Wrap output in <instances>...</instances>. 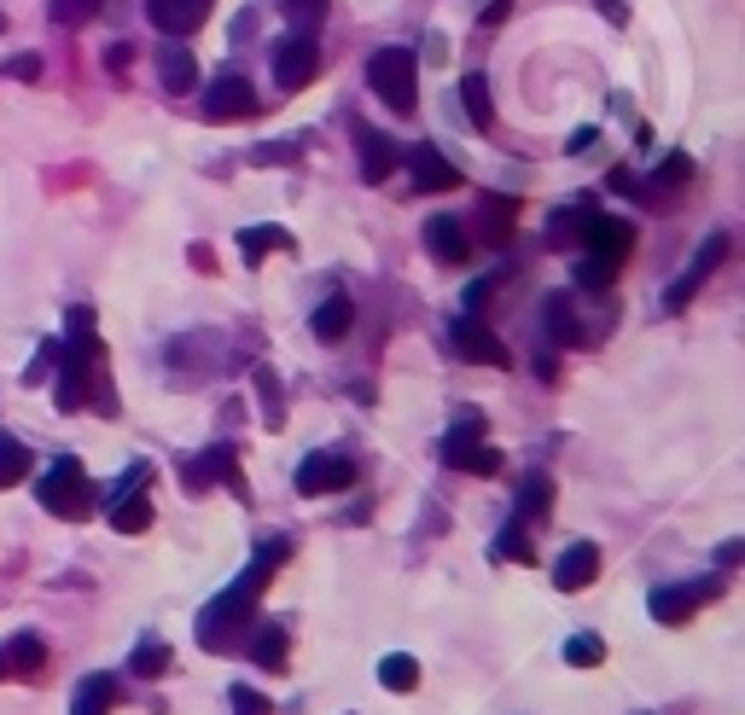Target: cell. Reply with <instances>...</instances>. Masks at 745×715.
I'll return each instance as SVG.
<instances>
[{
    "instance_id": "1",
    "label": "cell",
    "mask_w": 745,
    "mask_h": 715,
    "mask_svg": "<svg viewBox=\"0 0 745 715\" xmlns=\"http://www.w3.org/2000/svg\"><path fill=\"white\" fill-rule=\"evenodd\" d=\"M285 553H292V547H285V535H268L262 547H257V558H251V570L205 605V617H198V640H205V652H228V640L251 622V611H257L268 576L285 565Z\"/></svg>"
},
{
    "instance_id": "2",
    "label": "cell",
    "mask_w": 745,
    "mask_h": 715,
    "mask_svg": "<svg viewBox=\"0 0 745 715\" xmlns=\"http://www.w3.org/2000/svg\"><path fill=\"white\" fill-rule=\"evenodd\" d=\"M367 82H373V94H379L396 116L414 111V99H419V64H414L408 47H379V53L367 59Z\"/></svg>"
},
{
    "instance_id": "3",
    "label": "cell",
    "mask_w": 745,
    "mask_h": 715,
    "mask_svg": "<svg viewBox=\"0 0 745 715\" xmlns=\"http://www.w3.org/2000/svg\"><path fill=\"white\" fill-rule=\"evenodd\" d=\"M36 501L47 506L53 518H88L94 513V483H88V471L76 466V459H53L47 466V477L36 483Z\"/></svg>"
},
{
    "instance_id": "4",
    "label": "cell",
    "mask_w": 745,
    "mask_h": 715,
    "mask_svg": "<svg viewBox=\"0 0 745 715\" xmlns=\"http://www.w3.org/2000/svg\"><path fill=\"white\" fill-rule=\"evenodd\" d=\"M315 71H320V41L315 36H285V41H274V82H280V94H303L315 82Z\"/></svg>"
},
{
    "instance_id": "5",
    "label": "cell",
    "mask_w": 745,
    "mask_h": 715,
    "mask_svg": "<svg viewBox=\"0 0 745 715\" xmlns=\"http://www.w3.org/2000/svg\"><path fill=\"white\" fill-rule=\"evenodd\" d=\"M355 477H362V466L350 454H309L297 466V495H344V489H355Z\"/></svg>"
},
{
    "instance_id": "6",
    "label": "cell",
    "mask_w": 745,
    "mask_h": 715,
    "mask_svg": "<svg viewBox=\"0 0 745 715\" xmlns=\"http://www.w3.org/2000/svg\"><path fill=\"white\" fill-rule=\"evenodd\" d=\"M443 466L472 471V477H496L501 471V448H489V442L478 436V419H466L461 431H449V442H443Z\"/></svg>"
},
{
    "instance_id": "7",
    "label": "cell",
    "mask_w": 745,
    "mask_h": 715,
    "mask_svg": "<svg viewBox=\"0 0 745 715\" xmlns=\"http://www.w3.org/2000/svg\"><path fill=\"white\" fill-rule=\"evenodd\" d=\"M583 238H588L583 257H600L612 268H623V262H630V250H635V227H630V221H618V215H588Z\"/></svg>"
},
{
    "instance_id": "8",
    "label": "cell",
    "mask_w": 745,
    "mask_h": 715,
    "mask_svg": "<svg viewBox=\"0 0 745 715\" xmlns=\"http://www.w3.org/2000/svg\"><path fill=\"white\" fill-rule=\"evenodd\" d=\"M722 257H728V233H710L705 245H699V257H693V268H687V274L675 280L670 292H664V309H687L693 292H699V285H705V280L722 268Z\"/></svg>"
},
{
    "instance_id": "9",
    "label": "cell",
    "mask_w": 745,
    "mask_h": 715,
    "mask_svg": "<svg viewBox=\"0 0 745 715\" xmlns=\"http://www.w3.org/2000/svg\"><path fill=\"white\" fill-rule=\"evenodd\" d=\"M210 7L216 0H146V19H151V29H163L169 41H181L210 19Z\"/></svg>"
},
{
    "instance_id": "10",
    "label": "cell",
    "mask_w": 745,
    "mask_h": 715,
    "mask_svg": "<svg viewBox=\"0 0 745 715\" xmlns=\"http://www.w3.org/2000/svg\"><path fill=\"white\" fill-rule=\"evenodd\" d=\"M717 593H722V582H717V576H710V582H682V588H658L652 593V617L658 622H687L693 617V611H699L705 600H717Z\"/></svg>"
},
{
    "instance_id": "11",
    "label": "cell",
    "mask_w": 745,
    "mask_h": 715,
    "mask_svg": "<svg viewBox=\"0 0 745 715\" xmlns=\"http://www.w3.org/2000/svg\"><path fill=\"white\" fill-rule=\"evenodd\" d=\"M257 111V94H251V82L240 71H228V76H216L210 88H205V116L210 123H228V116H251Z\"/></svg>"
},
{
    "instance_id": "12",
    "label": "cell",
    "mask_w": 745,
    "mask_h": 715,
    "mask_svg": "<svg viewBox=\"0 0 745 715\" xmlns=\"http://www.w3.org/2000/svg\"><path fill=\"white\" fill-rule=\"evenodd\" d=\"M454 349L466 355V361H478V367H513V355H506V344L496 332L484 326V320H454Z\"/></svg>"
},
{
    "instance_id": "13",
    "label": "cell",
    "mask_w": 745,
    "mask_h": 715,
    "mask_svg": "<svg viewBox=\"0 0 745 715\" xmlns=\"http://www.w3.org/2000/svg\"><path fill=\"white\" fill-rule=\"evenodd\" d=\"M595 576H600V547H595V541H571V547L559 553V565H553V588L559 593H583Z\"/></svg>"
},
{
    "instance_id": "14",
    "label": "cell",
    "mask_w": 745,
    "mask_h": 715,
    "mask_svg": "<svg viewBox=\"0 0 745 715\" xmlns=\"http://www.w3.org/2000/svg\"><path fill=\"white\" fill-rule=\"evenodd\" d=\"M181 477H186V489H205V483H228L233 495H245V477H240V466H233V448H205V459H193V466H181Z\"/></svg>"
},
{
    "instance_id": "15",
    "label": "cell",
    "mask_w": 745,
    "mask_h": 715,
    "mask_svg": "<svg viewBox=\"0 0 745 715\" xmlns=\"http://www.w3.org/2000/svg\"><path fill=\"white\" fill-rule=\"evenodd\" d=\"M408 169H414L419 193H454V186H461V169H454L437 146H414L408 151Z\"/></svg>"
},
{
    "instance_id": "16",
    "label": "cell",
    "mask_w": 745,
    "mask_h": 715,
    "mask_svg": "<svg viewBox=\"0 0 745 715\" xmlns=\"http://www.w3.org/2000/svg\"><path fill=\"white\" fill-rule=\"evenodd\" d=\"M426 245H431V257L449 262V268H466L472 262V238H466V227L454 215H431L426 221Z\"/></svg>"
},
{
    "instance_id": "17",
    "label": "cell",
    "mask_w": 745,
    "mask_h": 715,
    "mask_svg": "<svg viewBox=\"0 0 745 715\" xmlns=\"http://www.w3.org/2000/svg\"><path fill=\"white\" fill-rule=\"evenodd\" d=\"M158 76H163L169 94H193V88H198V59H193V47H186V41H163V47H158Z\"/></svg>"
},
{
    "instance_id": "18",
    "label": "cell",
    "mask_w": 745,
    "mask_h": 715,
    "mask_svg": "<svg viewBox=\"0 0 745 715\" xmlns=\"http://www.w3.org/2000/svg\"><path fill=\"white\" fill-rule=\"evenodd\" d=\"M355 146H362V181H367V186H379V181L396 169V146H391V134L355 128Z\"/></svg>"
},
{
    "instance_id": "19",
    "label": "cell",
    "mask_w": 745,
    "mask_h": 715,
    "mask_svg": "<svg viewBox=\"0 0 745 715\" xmlns=\"http://www.w3.org/2000/svg\"><path fill=\"white\" fill-rule=\"evenodd\" d=\"M111 704H117V680H111V675H88V680L76 687L71 715H111Z\"/></svg>"
},
{
    "instance_id": "20",
    "label": "cell",
    "mask_w": 745,
    "mask_h": 715,
    "mask_svg": "<svg viewBox=\"0 0 745 715\" xmlns=\"http://www.w3.org/2000/svg\"><path fill=\"white\" fill-rule=\"evenodd\" d=\"M541 326H548L559 344H583V326H577V303L571 297H548L541 303Z\"/></svg>"
},
{
    "instance_id": "21",
    "label": "cell",
    "mask_w": 745,
    "mask_h": 715,
    "mask_svg": "<svg viewBox=\"0 0 745 715\" xmlns=\"http://www.w3.org/2000/svg\"><path fill=\"white\" fill-rule=\"evenodd\" d=\"M350 320H355V303H350L344 292H332V297L315 309V337H327V344H332V337L350 332Z\"/></svg>"
},
{
    "instance_id": "22",
    "label": "cell",
    "mask_w": 745,
    "mask_h": 715,
    "mask_svg": "<svg viewBox=\"0 0 745 715\" xmlns=\"http://www.w3.org/2000/svg\"><path fill=\"white\" fill-rule=\"evenodd\" d=\"M461 106L472 111V128H496V99H489V82L484 76H461Z\"/></svg>"
},
{
    "instance_id": "23",
    "label": "cell",
    "mask_w": 745,
    "mask_h": 715,
    "mask_svg": "<svg viewBox=\"0 0 745 715\" xmlns=\"http://www.w3.org/2000/svg\"><path fill=\"white\" fill-rule=\"evenodd\" d=\"M251 657H257L262 669H285V657H292V640H285V628H280V622L257 628V640H251Z\"/></svg>"
},
{
    "instance_id": "24",
    "label": "cell",
    "mask_w": 745,
    "mask_h": 715,
    "mask_svg": "<svg viewBox=\"0 0 745 715\" xmlns=\"http://www.w3.org/2000/svg\"><path fill=\"white\" fill-rule=\"evenodd\" d=\"M111 530H117V535L151 530V501H146V495H123V501L111 506Z\"/></svg>"
},
{
    "instance_id": "25",
    "label": "cell",
    "mask_w": 745,
    "mask_h": 715,
    "mask_svg": "<svg viewBox=\"0 0 745 715\" xmlns=\"http://www.w3.org/2000/svg\"><path fill=\"white\" fill-rule=\"evenodd\" d=\"M47 663V645H41V634H19L7 645V675H36Z\"/></svg>"
},
{
    "instance_id": "26",
    "label": "cell",
    "mask_w": 745,
    "mask_h": 715,
    "mask_svg": "<svg viewBox=\"0 0 745 715\" xmlns=\"http://www.w3.org/2000/svg\"><path fill=\"white\" fill-rule=\"evenodd\" d=\"M257 396H262V424L268 431H280L285 424V402H280V379H274V367H257Z\"/></svg>"
},
{
    "instance_id": "27",
    "label": "cell",
    "mask_w": 745,
    "mask_h": 715,
    "mask_svg": "<svg viewBox=\"0 0 745 715\" xmlns=\"http://www.w3.org/2000/svg\"><path fill=\"white\" fill-rule=\"evenodd\" d=\"M24 477H29V448H24L19 436L0 431V489H7V483H24Z\"/></svg>"
},
{
    "instance_id": "28",
    "label": "cell",
    "mask_w": 745,
    "mask_h": 715,
    "mask_svg": "<svg viewBox=\"0 0 745 715\" xmlns=\"http://www.w3.org/2000/svg\"><path fill=\"white\" fill-rule=\"evenodd\" d=\"M240 250L257 262V257H268V250H292V233H285V227H245L240 233Z\"/></svg>"
},
{
    "instance_id": "29",
    "label": "cell",
    "mask_w": 745,
    "mask_h": 715,
    "mask_svg": "<svg viewBox=\"0 0 745 715\" xmlns=\"http://www.w3.org/2000/svg\"><path fill=\"white\" fill-rule=\"evenodd\" d=\"M518 501H524V518H548V506H553V477H548V471H530V477H524V489H518Z\"/></svg>"
},
{
    "instance_id": "30",
    "label": "cell",
    "mask_w": 745,
    "mask_h": 715,
    "mask_svg": "<svg viewBox=\"0 0 745 715\" xmlns=\"http://www.w3.org/2000/svg\"><path fill=\"white\" fill-rule=\"evenodd\" d=\"M379 680H384L391 692H414V687H419V663H414L408 652H391V657L379 663Z\"/></svg>"
},
{
    "instance_id": "31",
    "label": "cell",
    "mask_w": 745,
    "mask_h": 715,
    "mask_svg": "<svg viewBox=\"0 0 745 715\" xmlns=\"http://www.w3.org/2000/svg\"><path fill=\"white\" fill-rule=\"evenodd\" d=\"M565 663H571V669H595V663H606V640L600 634H571L565 640Z\"/></svg>"
},
{
    "instance_id": "32",
    "label": "cell",
    "mask_w": 745,
    "mask_h": 715,
    "mask_svg": "<svg viewBox=\"0 0 745 715\" xmlns=\"http://www.w3.org/2000/svg\"><path fill=\"white\" fill-rule=\"evenodd\" d=\"M129 663H134V675H141V680H151V675L169 669V645H163V640H141Z\"/></svg>"
},
{
    "instance_id": "33",
    "label": "cell",
    "mask_w": 745,
    "mask_h": 715,
    "mask_svg": "<svg viewBox=\"0 0 745 715\" xmlns=\"http://www.w3.org/2000/svg\"><path fill=\"white\" fill-rule=\"evenodd\" d=\"M280 12L292 19V29H303V36H315V24L327 19V0H280Z\"/></svg>"
},
{
    "instance_id": "34",
    "label": "cell",
    "mask_w": 745,
    "mask_h": 715,
    "mask_svg": "<svg viewBox=\"0 0 745 715\" xmlns=\"http://www.w3.org/2000/svg\"><path fill=\"white\" fill-rule=\"evenodd\" d=\"M94 12H99V0H47V19L64 24V29H71V24H88Z\"/></svg>"
},
{
    "instance_id": "35",
    "label": "cell",
    "mask_w": 745,
    "mask_h": 715,
    "mask_svg": "<svg viewBox=\"0 0 745 715\" xmlns=\"http://www.w3.org/2000/svg\"><path fill=\"white\" fill-rule=\"evenodd\" d=\"M496 553H501V558H518V565H530L536 547H530V535H524V523H506L501 541H496Z\"/></svg>"
},
{
    "instance_id": "36",
    "label": "cell",
    "mask_w": 745,
    "mask_h": 715,
    "mask_svg": "<svg viewBox=\"0 0 745 715\" xmlns=\"http://www.w3.org/2000/svg\"><path fill=\"white\" fill-rule=\"evenodd\" d=\"M618 274H623V268L600 262V257H583V262H577V285H588V292H600V285H612Z\"/></svg>"
},
{
    "instance_id": "37",
    "label": "cell",
    "mask_w": 745,
    "mask_h": 715,
    "mask_svg": "<svg viewBox=\"0 0 745 715\" xmlns=\"http://www.w3.org/2000/svg\"><path fill=\"white\" fill-rule=\"evenodd\" d=\"M583 221H588V210H559L548 238H553V245H571V238H583Z\"/></svg>"
},
{
    "instance_id": "38",
    "label": "cell",
    "mask_w": 745,
    "mask_h": 715,
    "mask_svg": "<svg viewBox=\"0 0 745 715\" xmlns=\"http://www.w3.org/2000/svg\"><path fill=\"white\" fill-rule=\"evenodd\" d=\"M228 704H233V715H274V704H268L257 687H233Z\"/></svg>"
},
{
    "instance_id": "39",
    "label": "cell",
    "mask_w": 745,
    "mask_h": 715,
    "mask_svg": "<svg viewBox=\"0 0 745 715\" xmlns=\"http://www.w3.org/2000/svg\"><path fill=\"white\" fill-rule=\"evenodd\" d=\"M484 215H489V245H501V238H506V227H513V204H506V198H489L484 204Z\"/></svg>"
},
{
    "instance_id": "40",
    "label": "cell",
    "mask_w": 745,
    "mask_h": 715,
    "mask_svg": "<svg viewBox=\"0 0 745 715\" xmlns=\"http://www.w3.org/2000/svg\"><path fill=\"white\" fill-rule=\"evenodd\" d=\"M693 175V158H687V151H670V158H664V175H658V181H664V186H682Z\"/></svg>"
},
{
    "instance_id": "41",
    "label": "cell",
    "mask_w": 745,
    "mask_h": 715,
    "mask_svg": "<svg viewBox=\"0 0 745 715\" xmlns=\"http://www.w3.org/2000/svg\"><path fill=\"white\" fill-rule=\"evenodd\" d=\"M59 349H64V344H59V337H47V344L36 349V355H41V361H36V367H29V372H24V379H29V384H41V372H47V367H59Z\"/></svg>"
},
{
    "instance_id": "42",
    "label": "cell",
    "mask_w": 745,
    "mask_h": 715,
    "mask_svg": "<svg viewBox=\"0 0 745 715\" xmlns=\"http://www.w3.org/2000/svg\"><path fill=\"white\" fill-rule=\"evenodd\" d=\"M7 76H19V82H41V59L36 53H19L7 64Z\"/></svg>"
},
{
    "instance_id": "43",
    "label": "cell",
    "mask_w": 745,
    "mask_h": 715,
    "mask_svg": "<svg viewBox=\"0 0 745 715\" xmlns=\"http://www.w3.org/2000/svg\"><path fill=\"white\" fill-rule=\"evenodd\" d=\"M513 19V0H496V7H484V29H496V24H506Z\"/></svg>"
},
{
    "instance_id": "44",
    "label": "cell",
    "mask_w": 745,
    "mask_h": 715,
    "mask_svg": "<svg viewBox=\"0 0 745 715\" xmlns=\"http://www.w3.org/2000/svg\"><path fill=\"white\" fill-rule=\"evenodd\" d=\"M0 680H7V645H0Z\"/></svg>"
},
{
    "instance_id": "45",
    "label": "cell",
    "mask_w": 745,
    "mask_h": 715,
    "mask_svg": "<svg viewBox=\"0 0 745 715\" xmlns=\"http://www.w3.org/2000/svg\"><path fill=\"white\" fill-rule=\"evenodd\" d=\"M0 29H7V19H0Z\"/></svg>"
}]
</instances>
